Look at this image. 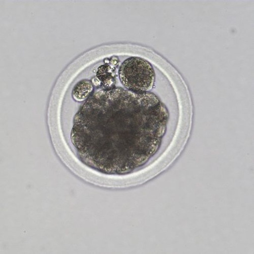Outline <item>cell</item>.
Here are the masks:
<instances>
[{"label": "cell", "instance_id": "obj_2", "mask_svg": "<svg viewBox=\"0 0 254 254\" xmlns=\"http://www.w3.org/2000/svg\"><path fill=\"white\" fill-rule=\"evenodd\" d=\"M92 82L87 79L79 81L73 88L72 91L73 98L77 101L86 100L93 91Z\"/></svg>", "mask_w": 254, "mask_h": 254}, {"label": "cell", "instance_id": "obj_1", "mask_svg": "<svg viewBox=\"0 0 254 254\" xmlns=\"http://www.w3.org/2000/svg\"><path fill=\"white\" fill-rule=\"evenodd\" d=\"M119 77L127 89L138 92L151 90L155 81V72L151 64L140 57L126 59L119 70Z\"/></svg>", "mask_w": 254, "mask_h": 254}]
</instances>
